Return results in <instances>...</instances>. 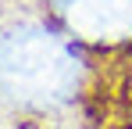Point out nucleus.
<instances>
[{
    "instance_id": "obj_1",
    "label": "nucleus",
    "mask_w": 132,
    "mask_h": 129,
    "mask_svg": "<svg viewBox=\"0 0 132 129\" xmlns=\"http://www.w3.org/2000/svg\"><path fill=\"white\" fill-rule=\"evenodd\" d=\"M79 64L61 40L39 29H22L0 40V83L32 101L64 97L75 86Z\"/></svg>"
},
{
    "instance_id": "obj_2",
    "label": "nucleus",
    "mask_w": 132,
    "mask_h": 129,
    "mask_svg": "<svg viewBox=\"0 0 132 129\" xmlns=\"http://www.w3.org/2000/svg\"><path fill=\"white\" fill-rule=\"evenodd\" d=\"M57 7L86 36H118L132 25V0H57Z\"/></svg>"
},
{
    "instance_id": "obj_3",
    "label": "nucleus",
    "mask_w": 132,
    "mask_h": 129,
    "mask_svg": "<svg viewBox=\"0 0 132 129\" xmlns=\"http://www.w3.org/2000/svg\"><path fill=\"white\" fill-rule=\"evenodd\" d=\"M18 129H39V126H36V122H22Z\"/></svg>"
},
{
    "instance_id": "obj_4",
    "label": "nucleus",
    "mask_w": 132,
    "mask_h": 129,
    "mask_svg": "<svg viewBox=\"0 0 132 129\" xmlns=\"http://www.w3.org/2000/svg\"><path fill=\"white\" fill-rule=\"evenodd\" d=\"M118 129H132V122H125V126H118Z\"/></svg>"
}]
</instances>
